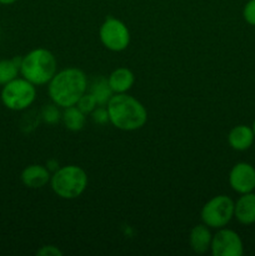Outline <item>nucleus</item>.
<instances>
[{
    "label": "nucleus",
    "mask_w": 255,
    "mask_h": 256,
    "mask_svg": "<svg viewBox=\"0 0 255 256\" xmlns=\"http://www.w3.org/2000/svg\"><path fill=\"white\" fill-rule=\"evenodd\" d=\"M88 92V78L78 68H66L52 76L48 82V92L52 102L60 109L74 106Z\"/></svg>",
    "instance_id": "nucleus-1"
},
{
    "label": "nucleus",
    "mask_w": 255,
    "mask_h": 256,
    "mask_svg": "<svg viewBox=\"0 0 255 256\" xmlns=\"http://www.w3.org/2000/svg\"><path fill=\"white\" fill-rule=\"evenodd\" d=\"M106 109L110 124L122 132L139 130L148 122V112L144 105L126 92L112 95Z\"/></svg>",
    "instance_id": "nucleus-2"
},
{
    "label": "nucleus",
    "mask_w": 255,
    "mask_h": 256,
    "mask_svg": "<svg viewBox=\"0 0 255 256\" xmlns=\"http://www.w3.org/2000/svg\"><path fill=\"white\" fill-rule=\"evenodd\" d=\"M58 72V62L50 50L38 48L32 50L20 62V76L26 79L35 86L46 85Z\"/></svg>",
    "instance_id": "nucleus-3"
},
{
    "label": "nucleus",
    "mask_w": 255,
    "mask_h": 256,
    "mask_svg": "<svg viewBox=\"0 0 255 256\" xmlns=\"http://www.w3.org/2000/svg\"><path fill=\"white\" fill-rule=\"evenodd\" d=\"M88 182V174L82 168L78 165H65L52 172L50 186L56 196L72 200L84 194Z\"/></svg>",
    "instance_id": "nucleus-4"
},
{
    "label": "nucleus",
    "mask_w": 255,
    "mask_h": 256,
    "mask_svg": "<svg viewBox=\"0 0 255 256\" xmlns=\"http://www.w3.org/2000/svg\"><path fill=\"white\" fill-rule=\"evenodd\" d=\"M36 99V86L24 79L18 76L8 84L2 85L0 92L2 104L12 112H24L28 110Z\"/></svg>",
    "instance_id": "nucleus-5"
},
{
    "label": "nucleus",
    "mask_w": 255,
    "mask_h": 256,
    "mask_svg": "<svg viewBox=\"0 0 255 256\" xmlns=\"http://www.w3.org/2000/svg\"><path fill=\"white\" fill-rule=\"evenodd\" d=\"M234 204L232 198L226 195H218L212 198L202 206L200 216L202 222L210 229L225 228L234 218Z\"/></svg>",
    "instance_id": "nucleus-6"
},
{
    "label": "nucleus",
    "mask_w": 255,
    "mask_h": 256,
    "mask_svg": "<svg viewBox=\"0 0 255 256\" xmlns=\"http://www.w3.org/2000/svg\"><path fill=\"white\" fill-rule=\"evenodd\" d=\"M102 44L110 52H124L130 44V32L126 25L116 18H106L99 29Z\"/></svg>",
    "instance_id": "nucleus-7"
},
{
    "label": "nucleus",
    "mask_w": 255,
    "mask_h": 256,
    "mask_svg": "<svg viewBox=\"0 0 255 256\" xmlns=\"http://www.w3.org/2000/svg\"><path fill=\"white\" fill-rule=\"evenodd\" d=\"M210 252L214 256H242L244 246L239 234L234 230L222 228L212 235Z\"/></svg>",
    "instance_id": "nucleus-8"
},
{
    "label": "nucleus",
    "mask_w": 255,
    "mask_h": 256,
    "mask_svg": "<svg viewBox=\"0 0 255 256\" xmlns=\"http://www.w3.org/2000/svg\"><path fill=\"white\" fill-rule=\"evenodd\" d=\"M229 184L239 194L252 192L255 189V169L248 162H238L229 174Z\"/></svg>",
    "instance_id": "nucleus-9"
},
{
    "label": "nucleus",
    "mask_w": 255,
    "mask_h": 256,
    "mask_svg": "<svg viewBox=\"0 0 255 256\" xmlns=\"http://www.w3.org/2000/svg\"><path fill=\"white\" fill-rule=\"evenodd\" d=\"M50 179H52V172L45 165L40 164L28 165L20 174V180L28 189H42L49 184Z\"/></svg>",
    "instance_id": "nucleus-10"
},
{
    "label": "nucleus",
    "mask_w": 255,
    "mask_h": 256,
    "mask_svg": "<svg viewBox=\"0 0 255 256\" xmlns=\"http://www.w3.org/2000/svg\"><path fill=\"white\" fill-rule=\"evenodd\" d=\"M234 218L242 225H250L255 222V194L246 192L234 204Z\"/></svg>",
    "instance_id": "nucleus-11"
},
{
    "label": "nucleus",
    "mask_w": 255,
    "mask_h": 256,
    "mask_svg": "<svg viewBox=\"0 0 255 256\" xmlns=\"http://www.w3.org/2000/svg\"><path fill=\"white\" fill-rule=\"evenodd\" d=\"M108 82L114 94H122L132 89L135 82V76L128 68H116L108 76Z\"/></svg>",
    "instance_id": "nucleus-12"
},
{
    "label": "nucleus",
    "mask_w": 255,
    "mask_h": 256,
    "mask_svg": "<svg viewBox=\"0 0 255 256\" xmlns=\"http://www.w3.org/2000/svg\"><path fill=\"white\" fill-rule=\"evenodd\" d=\"M255 139L252 128L248 125H238L230 130L228 135V142L230 146L238 152H244L248 150L252 145Z\"/></svg>",
    "instance_id": "nucleus-13"
},
{
    "label": "nucleus",
    "mask_w": 255,
    "mask_h": 256,
    "mask_svg": "<svg viewBox=\"0 0 255 256\" xmlns=\"http://www.w3.org/2000/svg\"><path fill=\"white\" fill-rule=\"evenodd\" d=\"M212 239V234L209 226H206L204 222L195 225L189 234L190 248L196 254H205L208 250H210Z\"/></svg>",
    "instance_id": "nucleus-14"
},
{
    "label": "nucleus",
    "mask_w": 255,
    "mask_h": 256,
    "mask_svg": "<svg viewBox=\"0 0 255 256\" xmlns=\"http://www.w3.org/2000/svg\"><path fill=\"white\" fill-rule=\"evenodd\" d=\"M62 120L64 122V126L70 132H80L84 128L86 122V115L76 106L65 108L62 112Z\"/></svg>",
    "instance_id": "nucleus-15"
},
{
    "label": "nucleus",
    "mask_w": 255,
    "mask_h": 256,
    "mask_svg": "<svg viewBox=\"0 0 255 256\" xmlns=\"http://www.w3.org/2000/svg\"><path fill=\"white\" fill-rule=\"evenodd\" d=\"M20 62H22V56L0 60V86L19 76Z\"/></svg>",
    "instance_id": "nucleus-16"
},
{
    "label": "nucleus",
    "mask_w": 255,
    "mask_h": 256,
    "mask_svg": "<svg viewBox=\"0 0 255 256\" xmlns=\"http://www.w3.org/2000/svg\"><path fill=\"white\" fill-rule=\"evenodd\" d=\"M89 92L95 98L98 105H100V106H106L110 98L114 95L112 90L110 89L108 79H105V78H99L98 80H95L94 84L90 86Z\"/></svg>",
    "instance_id": "nucleus-17"
},
{
    "label": "nucleus",
    "mask_w": 255,
    "mask_h": 256,
    "mask_svg": "<svg viewBox=\"0 0 255 256\" xmlns=\"http://www.w3.org/2000/svg\"><path fill=\"white\" fill-rule=\"evenodd\" d=\"M40 119L48 125H55L62 120V112L60 108L55 105L54 102L49 105H45L40 112Z\"/></svg>",
    "instance_id": "nucleus-18"
},
{
    "label": "nucleus",
    "mask_w": 255,
    "mask_h": 256,
    "mask_svg": "<svg viewBox=\"0 0 255 256\" xmlns=\"http://www.w3.org/2000/svg\"><path fill=\"white\" fill-rule=\"evenodd\" d=\"M76 106L79 108V109L82 110L85 115H88V114H92V112H94L95 108L98 106V102H96V100H95V98L92 96L90 92H86L82 98H80L79 102H78V104H76Z\"/></svg>",
    "instance_id": "nucleus-19"
},
{
    "label": "nucleus",
    "mask_w": 255,
    "mask_h": 256,
    "mask_svg": "<svg viewBox=\"0 0 255 256\" xmlns=\"http://www.w3.org/2000/svg\"><path fill=\"white\" fill-rule=\"evenodd\" d=\"M92 119L95 124H99V125H104L106 122H109V114H108V109L104 106H100L98 105L95 108L94 112H92Z\"/></svg>",
    "instance_id": "nucleus-20"
},
{
    "label": "nucleus",
    "mask_w": 255,
    "mask_h": 256,
    "mask_svg": "<svg viewBox=\"0 0 255 256\" xmlns=\"http://www.w3.org/2000/svg\"><path fill=\"white\" fill-rule=\"evenodd\" d=\"M242 16L248 24L255 26V0H249L242 10Z\"/></svg>",
    "instance_id": "nucleus-21"
},
{
    "label": "nucleus",
    "mask_w": 255,
    "mask_h": 256,
    "mask_svg": "<svg viewBox=\"0 0 255 256\" xmlns=\"http://www.w3.org/2000/svg\"><path fill=\"white\" fill-rule=\"evenodd\" d=\"M39 256H62V252L55 245H44L36 252Z\"/></svg>",
    "instance_id": "nucleus-22"
},
{
    "label": "nucleus",
    "mask_w": 255,
    "mask_h": 256,
    "mask_svg": "<svg viewBox=\"0 0 255 256\" xmlns=\"http://www.w3.org/2000/svg\"><path fill=\"white\" fill-rule=\"evenodd\" d=\"M45 166L48 168V169H49V172H56L58 169H59V162H58V160H55V159H50V160H48L46 162V164H45Z\"/></svg>",
    "instance_id": "nucleus-23"
},
{
    "label": "nucleus",
    "mask_w": 255,
    "mask_h": 256,
    "mask_svg": "<svg viewBox=\"0 0 255 256\" xmlns=\"http://www.w3.org/2000/svg\"><path fill=\"white\" fill-rule=\"evenodd\" d=\"M18 2H20V0H0V5H12Z\"/></svg>",
    "instance_id": "nucleus-24"
},
{
    "label": "nucleus",
    "mask_w": 255,
    "mask_h": 256,
    "mask_svg": "<svg viewBox=\"0 0 255 256\" xmlns=\"http://www.w3.org/2000/svg\"><path fill=\"white\" fill-rule=\"evenodd\" d=\"M252 132H254V135H255V122H254V124H252Z\"/></svg>",
    "instance_id": "nucleus-25"
}]
</instances>
